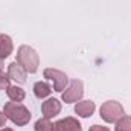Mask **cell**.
Returning <instances> with one entry per match:
<instances>
[{"label":"cell","instance_id":"cell-1","mask_svg":"<svg viewBox=\"0 0 131 131\" xmlns=\"http://www.w3.org/2000/svg\"><path fill=\"white\" fill-rule=\"evenodd\" d=\"M3 113L5 116L12 122L15 124L17 127H25L29 124L31 121V111L20 102H6L5 107H3Z\"/></svg>","mask_w":131,"mask_h":131},{"label":"cell","instance_id":"cell-2","mask_svg":"<svg viewBox=\"0 0 131 131\" xmlns=\"http://www.w3.org/2000/svg\"><path fill=\"white\" fill-rule=\"evenodd\" d=\"M17 63L28 73H35L38 70V66H40V57L35 52V49H32L31 46L23 44L17 50Z\"/></svg>","mask_w":131,"mask_h":131},{"label":"cell","instance_id":"cell-3","mask_svg":"<svg viewBox=\"0 0 131 131\" xmlns=\"http://www.w3.org/2000/svg\"><path fill=\"white\" fill-rule=\"evenodd\" d=\"M99 113H101V117L107 124H114L122 116H125L124 107L117 101H107V102H104L101 105V108H99Z\"/></svg>","mask_w":131,"mask_h":131},{"label":"cell","instance_id":"cell-4","mask_svg":"<svg viewBox=\"0 0 131 131\" xmlns=\"http://www.w3.org/2000/svg\"><path fill=\"white\" fill-rule=\"evenodd\" d=\"M44 78L49 79L53 84V90L58 93H63L69 84V76L64 72L58 70V69H46L44 70Z\"/></svg>","mask_w":131,"mask_h":131},{"label":"cell","instance_id":"cell-5","mask_svg":"<svg viewBox=\"0 0 131 131\" xmlns=\"http://www.w3.org/2000/svg\"><path fill=\"white\" fill-rule=\"evenodd\" d=\"M84 95V85H82V81L79 79H73L70 82V85L66 89L61 95V98L64 101L66 104H72V102H78L81 101Z\"/></svg>","mask_w":131,"mask_h":131},{"label":"cell","instance_id":"cell-6","mask_svg":"<svg viewBox=\"0 0 131 131\" xmlns=\"http://www.w3.org/2000/svg\"><path fill=\"white\" fill-rule=\"evenodd\" d=\"M8 76H9V79L15 81L17 84H25L26 78H28V72L17 61H14V63H11L8 66Z\"/></svg>","mask_w":131,"mask_h":131},{"label":"cell","instance_id":"cell-7","mask_svg":"<svg viewBox=\"0 0 131 131\" xmlns=\"http://www.w3.org/2000/svg\"><path fill=\"white\" fill-rule=\"evenodd\" d=\"M41 111H43V116H44V117L52 119V117H55L57 114H60V111H61V102L55 98L47 99V101L43 102Z\"/></svg>","mask_w":131,"mask_h":131},{"label":"cell","instance_id":"cell-8","mask_svg":"<svg viewBox=\"0 0 131 131\" xmlns=\"http://www.w3.org/2000/svg\"><path fill=\"white\" fill-rule=\"evenodd\" d=\"M53 131H82V127L75 117H64L53 124Z\"/></svg>","mask_w":131,"mask_h":131},{"label":"cell","instance_id":"cell-9","mask_svg":"<svg viewBox=\"0 0 131 131\" xmlns=\"http://www.w3.org/2000/svg\"><path fill=\"white\" fill-rule=\"evenodd\" d=\"M96 110V105L95 102L92 101H81V102H76L75 105V113L81 117H90Z\"/></svg>","mask_w":131,"mask_h":131},{"label":"cell","instance_id":"cell-10","mask_svg":"<svg viewBox=\"0 0 131 131\" xmlns=\"http://www.w3.org/2000/svg\"><path fill=\"white\" fill-rule=\"evenodd\" d=\"M14 50V43H12V38L6 34H2L0 35V55L3 58H8Z\"/></svg>","mask_w":131,"mask_h":131},{"label":"cell","instance_id":"cell-11","mask_svg":"<svg viewBox=\"0 0 131 131\" xmlns=\"http://www.w3.org/2000/svg\"><path fill=\"white\" fill-rule=\"evenodd\" d=\"M50 93H52V89H50V85H49L47 82H44V81H38V82L34 84V95H35L38 99L47 98Z\"/></svg>","mask_w":131,"mask_h":131},{"label":"cell","instance_id":"cell-12","mask_svg":"<svg viewBox=\"0 0 131 131\" xmlns=\"http://www.w3.org/2000/svg\"><path fill=\"white\" fill-rule=\"evenodd\" d=\"M6 95L8 98L11 99L12 102H21L23 99L26 98V93L21 87H17V85H11L8 90H6Z\"/></svg>","mask_w":131,"mask_h":131},{"label":"cell","instance_id":"cell-13","mask_svg":"<svg viewBox=\"0 0 131 131\" xmlns=\"http://www.w3.org/2000/svg\"><path fill=\"white\" fill-rule=\"evenodd\" d=\"M35 131H53V124L47 119V117H43V119H38L35 122Z\"/></svg>","mask_w":131,"mask_h":131},{"label":"cell","instance_id":"cell-14","mask_svg":"<svg viewBox=\"0 0 131 131\" xmlns=\"http://www.w3.org/2000/svg\"><path fill=\"white\" fill-rule=\"evenodd\" d=\"M116 131H131V116H122L116 122Z\"/></svg>","mask_w":131,"mask_h":131},{"label":"cell","instance_id":"cell-15","mask_svg":"<svg viewBox=\"0 0 131 131\" xmlns=\"http://www.w3.org/2000/svg\"><path fill=\"white\" fill-rule=\"evenodd\" d=\"M9 76H8V73H3L2 70H0V90H8L9 87H11V84H9Z\"/></svg>","mask_w":131,"mask_h":131},{"label":"cell","instance_id":"cell-16","mask_svg":"<svg viewBox=\"0 0 131 131\" xmlns=\"http://www.w3.org/2000/svg\"><path fill=\"white\" fill-rule=\"evenodd\" d=\"M89 131H110L107 127H101V125H93V127H90V130Z\"/></svg>","mask_w":131,"mask_h":131},{"label":"cell","instance_id":"cell-17","mask_svg":"<svg viewBox=\"0 0 131 131\" xmlns=\"http://www.w3.org/2000/svg\"><path fill=\"white\" fill-rule=\"evenodd\" d=\"M6 121H8V117L5 116V113H2V111H0V127H5Z\"/></svg>","mask_w":131,"mask_h":131},{"label":"cell","instance_id":"cell-18","mask_svg":"<svg viewBox=\"0 0 131 131\" xmlns=\"http://www.w3.org/2000/svg\"><path fill=\"white\" fill-rule=\"evenodd\" d=\"M3 60H5V58H3V57H2V55H0V70H2V69H3Z\"/></svg>","mask_w":131,"mask_h":131},{"label":"cell","instance_id":"cell-19","mask_svg":"<svg viewBox=\"0 0 131 131\" xmlns=\"http://www.w3.org/2000/svg\"><path fill=\"white\" fill-rule=\"evenodd\" d=\"M0 131H14V130H12V128H2Z\"/></svg>","mask_w":131,"mask_h":131}]
</instances>
